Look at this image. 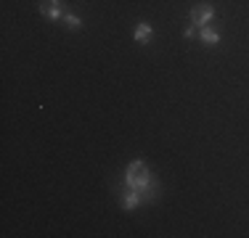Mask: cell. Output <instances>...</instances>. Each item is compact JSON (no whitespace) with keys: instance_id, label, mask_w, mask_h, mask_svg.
<instances>
[{"instance_id":"6da1fadb","label":"cell","mask_w":249,"mask_h":238,"mask_svg":"<svg viewBox=\"0 0 249 238\" xmlns=\"http://www.w3.org/2000/svg\"><path fill=\"white\" fill-rule=\"evenodd\" d=\"M124 186L141 190V193H143V199H149V193H146V190L157 188V180L149 175V167L138 159V162H133V164L127 167V172H124Z\"/></svg>"},{"instance_id":"7a4b0ae2","label":"cell","mask_w":249,"mask_h":238,"mask_svg":"<svg viewBox=\"0 0 249 238\" xmlns=\"http://www.w3.org/2000/svg\"><path fill=\"white\" fill-rule=\"evenodd\" d=\"M212 16H215V8H212L210 3H201V5H194V8H191L194 27H207V24L212 21Z\"/></svg>"},{"instance_id":"3957f363","label":"cell","mask_w":249,"mask_h":238,"mask_svg":"<svg viewBox=\"0 0 249 238\" xmlns=\"http://www.w3.org/2000/svg\"><path fill=\"white\" fill-rule=\"evenodd\" d=\"M40 14H43L45 19H53V21L64 19V8H61L58 0H43V3H40Z\"/></svg>"},{"instance_id":"277c9868","label":"cell","mask_w":249,"mask_h":238,"mask_svg":"<svg viewBox=\"0 0 249 238\" xmlns=\"http://www.w3.org/2000/svg\"><path fill=\"white\" fill-rule=\"evenodd\" d=\"M141 201H143V193H141V190H135V188H127V190H124V196H122V209L130 212V209H135Z\"/></svg>"},{"instance_id":"5b68a950","label":"cell","mask_w":249,"mask_h":238,"mask_svg":"<svg viewBox=\"0 0 249 238\" xmlns=\"http://www.w3.org/2000/svg\"><path fill=\"white\" fill-rule=\"evenodd\" d=\"M151 24H146V21H141L138 27H135V43H141V45H149L151 43Z\"/></svg>"},{"instance_id":"8992f818","label":"cell","mask_w":249,"mask_h":238,"mask_svg":"<svg viewBox=\"0 0 249 238\" xmlns=\"http://www.w3.org/2000/svg\"><path fill=\"white\" fill-rule=\"evenodd\" d=\"M199 37H201V43H204V45H217V43H220V34H217L210 24H207V27H199Z\"/></svg>"},{"instance_id":"52a82bcc","label":"cell","mask_w":249,"mask_h":238,"mask_svg":"<svg viewBox=\"0 0 249 238\" xmlns=\"http://www.w3.org/2000/svg\"><path fill=\"white\" fill-rule=\"evenodd\" d=\"M64 24H67L69 29H82V19L80 16H74V14H69V11H64Z\"/></svg>"},{"instance_id":"ba28073f","label":"cell","mask_w":249,"mask_h":238,"mask_svg":"<svg viewBox=\"0 0 249 238\" xmlns=\"http://www.w3.org/2000/svg\"><path fill=\"white\" fill-rule=\"evenodd\" d=\"M194 34H196V29H194V27H188V29H186V32H183V37H186V40H191V37H194Z\"/></svg>"}]
</instances>
